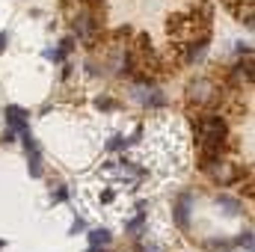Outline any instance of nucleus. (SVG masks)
Returning a JSON list of instances; mask_svg holds the SVG:
<instances>
[{
    "label": "nucleus",
    "mask_w": 255,
    "mask_h": 252,
    "mask_svg": "<svg viewBox=\"0 0 255 252\" xmlns=\"http://www.w3.org/2000/svg\"><path fill=\"white\" fill-rule=\"evenodd\" d=\"M229 139V125L220 113H205L196 122V145L202 157H220Z\"/></svg>",
    "instance_id": "1"
},
{
    "label": "nucleus",
    "mask_w": 255,
    "mask_h": 252,
    "mask_svg": "<svg viewBox=\"0 0 255 252\" xmlns=\"http://www.w3.org/2000/svg\"><path fill=\"white\" fill-rule=\"evenodd\" d=\"M98 27H101V12L98 9H89V6H77L74 18H71V30L80 42L92 45L98 39Z\"/></svg>",
    "instance_id": "2"
},
{
    "label": "nucleus",
    "mask_w": 255,
    "mask_h": 252,
    "mask_svg": "<svg viewBox=\"0 0 255 252\" xmlns=\"http://www.w3.org/2000/svg\"><path fill=\"white\" fill-rule=\"evenodd\" d=\"M202 172H208L217 184H232V181H238V169H235V163H229V160H223V154L220 157H202Z\"/></svg>",
    "instance_id": "3"
},
{
    "label": "nucleus",
    "mask_w": 255,
    "mask_h": 252,
    "mask_svg": "<svg viewBox=\"0 0 255 252\" xmlns=\"http://www.w3.org/2000/svg\"><path fill=\"white\" fill-rule=\"evenodd\" d=\"M217 95H220V89H217V83L208 80V77H196V80L187 83V101L196 104V107H208V104H214Z\"/></svg>",
    "instance_id": "4"
},
{
    "label": "nucleus",
    "mask_w": 255,
    "mask_h": 252,
    "mask_svg": "<svg viewBox=\"0 0 255 252\" xmlns=\"http://www.w3.org/2000/svg\"><path fill=\"white\" fill-rule=\"evenodd\" d=\"M3 116H6V130H12L15 136H21V133H27V130H30V113H27L24 107L9 104Z\"/></svg>",
    "instance_id": "5"
},
{
    "label": "nucleus",
    "mask_w": 255,
    "mask_h": 252,
    "mask_svg": "<svg viewBox=\"0 0 255 252\" xmlns=\"http://www.w3.org/2000/svg\"><path fill=\"white\" fill-rule=\"evenodd\" d=\"M190 208H193V193H181L175 199V208H172V217H175V226L178 229H190Z\"/></svg>",
    "instance_id": "6"
},
{
    "label": "nucleus",
    "mask_w": 255,
    "mask_h": 252,
    "mask_svg": "<svg viewBox=\"0 0 255 252\" xmlns=\"http://www.w3.org/2000/svg\"><path fill=\"white\" fill-rule=\"evenodd\" d=\"M205 54H208V36H199V39H190L187 45H184V65H196L205 60Z\"/></svg>",
    "instance_id": "7"
},
{
    "label": "nucleus",
    "mask_w": 255,
    "mask_h": 252,
    "mask_svg": "<svg viewBox=\"0 0 255 252\" xmlns=\"http://www.w3.org/2000/svg\"><path fill=\"white\" fill-rule=\"evenodd\" d=\"M217 205L229 214V217H238V214H244V205H241V199H235V196H229V193H220L217 196Z\"/></svg>",
    "instance_id": "8"
},
{
    "label": "nucleus",
    "mask_w": 255,
    "mask_h": 252,
    "mask_svg": "<svg viewBox=\"0 0 255 252\" xmlns=\"http://www.w3.org/2000/svg\"><path fill=\"white\" fill-rule=\"evenodd\" d=\"M110 232L107 229H92L89 232V250H95V252H101V247H110Z\"/></svg>",
    "instance_id": "9"
},
{
    "label": "nucleus",
    "mask_w": 255,
    "mask_h": 252,
    "mask_svg": "<svg viewBox=\"0 0 255 252\" xmlns=\"http://www.w3.org/2000/svg\"><path fill=\"white\" fill-rule=\"evenodd\" d=\"M235 80L253 83V54H247V60H241V63L235 65Z\"/></svg>",
    "instance_id": "10"
},
{
    "label": "nucleus",
    "mask_w": 255,
    "mask_h": 252,
    "mask_svg": "<svg viewBox=\"0 0 255 252\" xmlns=\"http://www.w3.org/2000/svg\"><path fill=\"white\" fill-rule=\"evenodd\" d=\"M142 208H145V205L139 202V214H136L133 220H128V223H125V235H133V238H136V235L142 232V226H145V211H142Z\"/></svg>",
    "instance_id": "11"
},
{
    "label": "nucleus",
    "mask_w": 255,
    "mask_h": 252,
    "mask_svg": "<svg viewBox=\"0 0 255 252\" xmlns=\"http://www.w3.org/2000/svg\"><path fill=\"white\" fill-rule=\"evenodd\" d=\"M27 169L33 178H42L45 169H42V151H27Z\"/></svg>",
    "instance_id": "12"
},
{
    "label": "nucleus",
    "mask_w": 255,
    "mask_h": 252,
    "mask_svg": "<svg viewBox=\"0 0 255 252\" xmlns=\"http://www.w3.org/2000/svg\"><path fill=\"white\" fill-rule=\"evenodd\" d=\"M145 107H151V110H160V107H166V95L160 92V89H148V95H145V101H142Z\"/></svg>",
    "instance_id": "13"
},
{
    "label": "nucleus",
    "mask_w": 255,
    "mask_h": 252,
    "mask_svg": "<svg viewBox=\"0 0 255 252\" xmlns=\"http://www.w3.org/2000/svg\"><path fill=\"white\" fill-rule=\"evenodd\" d=\"M235 244H238V247H244L247 252H253V232H250V229H247V232H241V235L235 238Z\"/></svg>",
    "instance_id": "14"
},
{
    "label": "nucleus",
    "mask_w": 255,
    "mask_h": 252,
    "mask_svg": "<svg viewBox=\"0 0 255 252\" xmlns=\"http://www.w3.org/2000/svg\"><path fill=\"white\" fill-rule=\"evenodd\" d=\"M128 145H130V139H128V136H119V133H116V136H113V139L107 142V151H119V148H128Z\"/></svg>",
    "instance_id": "15"
},
{
    "label": "nucleus",
    "mask_w": 255,
    "mask_h": 252,
    "mask_svg": "<svg viewBox=\"0 0 255 252\" xmlns=\"http://www.w3.org/2000/svg\"><path fill=\"white\" fill-rule=\"evenodd\" d=\"M51 199H54V202H68V190H65V184H54Z\"/></svg>",
    "instance_id": "16"
},
{
    "label": "nucleus",
    "mask_w": 255,
    "mask_h": 252,
    "mask_svg": "<svg viewBox=\"0 0 255 252\" xmlns=\"http://www.w3.org/2000/svg\"><path fill=\"white\" fill-rule=\"evenodd\" d=\"M205 247H208L211 252H226L229 247H232V241H208Z\"/></svg>",
    "instance_id": "17"
},
{
    "label": "nucleus",
    "mask_w": 255,
    "mask_h": 252,
    "mask_svg": "<svg viewBox=\"0 0 255 252\" xmlns=\"http://www.w3.org/2000/svg\"><path fill=\"white\" fill-rule=\"evenodd\" d=\"M57 51L63 54V60H65V54H71V51H74V39H71V36H65L63 42H60V48H57Z\"/></svg>",
    "instance_id": "18"
},
{
    "label": "nucleus",
    "mask_w": 255,
    "mask_h": 252,
    "mask_svg": "<svg viewBox=\"0 0 255 252\" xmlns=\"http://www.w3.org/2000/svg\"><path fill=\"white\" fill-rule=\"evenodd\" d=\"M95 104H98V107H101V110H116V107H119V104H116V101H113V98H98V101H95Z\"/></svg>",
    "instance_id": "19"
},
{
    "label": "nucleus",
    "mask_w": 255,
    "mask_h": 252,
    "mask_svg": "<svg viewBox=\"0 0 255 252\" xmlns=\"http://www.w3.org/2000/svg\"><path fill=\"white\" fill-rule=\"evenodd\" d=\"M80 232H86V223H83V220L77 217V220L71 223V235H80Z\"/></svg>",
    "instance_id": "20"
},
{
    "label": "nucleus",
    "mask_w": 255,
    "mask_h": 252,
    "mask_svg": "<svg viewBox=\"0 0 255 252\" xmlns=\"http://www.w3.org/2000/svg\"><path fill=\"white\" fill-rule=\"evenodd\" d=\"M238 54H253V48L247 42H238Z\"/></svg>",
    "instance_id": "21"
},
{
    "label": "nucleus",
    "mask_w": 255,
    "mask_h": 252,
    "mask_svg": "<svg viewBox=\"0 0 255 252\" xmlns=\"http://www.w3.org/2000/svg\"><path fill=\"white\" fill-rule=\"evenodd\" d=\"M6 45H9V33H0V51H3Z\"/></svg>",
    "instance_id": "22"
},
{
    "label": "nucleus",
    "mask_w": 255,
    "mask_h": 252,
    "mask_svg": "<svg viewBox=\"0 0 255 252\" xmlns=\"http://www.w3.org/2000/svg\"><path fill=\"white\" fill-rule=\"evenodd\" d=\"M226 6H232V9H235V6H238V0H226Z\"/></svg>",
    "instance_id": "23"
}]
</instances>
